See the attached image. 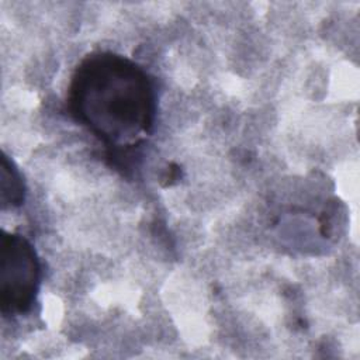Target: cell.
<instances>
[{
  "label": "cell",
  "mask_w": 360,
  "mask_h": 360,
  "mask_svg": "<svg viewBox=\"0 0 360 360\" xmlns=\"http://www.w3.org/2000/svg\"><path fill=\"white\" fill-rule=\"evenodd\" d=\"M66 104L70 117L104 143L131 146L152 131L156 90L136 62L114 52H94L75 69Z\"/></svg>",
  "instance_id": "6da1fadb"
},
{
  "label": "cell",
  "mask_w": 360,
  "mask_h": 360,
  "mask_svg": "<svg viewBox=\"0 0 360 360\" xmlns=\"http://www.w3.org/2000/svg\"><path fill=\"white\" fill-rule=\"evenodd\" d=\"M1 201L3 205L8 204L11 207H18L24 201V183L7 158L1 160Z\"/></svg>",
  "instance_id": "3957f363"
},
{
  "label": "cell",
  "mask_w": 360,
  "mask_h": 360,
  "mask_svg": "<svg viewBox=\"0 0 360 360\" xmlns=\"http://www.w3.org/2000/svg\"><path fill=\"white\" fill-rule=\"evenodd\" d=\"M41 283V264L31 242L3 232L0 239V304L4 315L31 309Z\"/></svg>",
  "instance_id": "7a4b0ae2"
}]
</instances>
